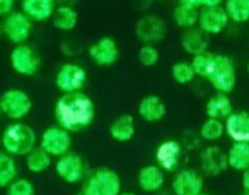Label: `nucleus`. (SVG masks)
<instances>
[{"instance_id": "1", "label": "nucleus", "mask_w": 249, "mask_h": 195, "mask_svg": "<svg viewBox=\"0 0 249 195\" xmlns=\"http://www.w3.org/2000/svg\"><path fill=\"white\" fill-rule=\"evenodd\" d=\"M55 118L58 127L67 132H80L87 129L96 118V106L94 101L82 91L65 93L55 105Z\"/></svg>"}, {"instance_id": "2", "label": "nucleus", "mask_w": 249, "mask_h": 195, "mask_svg": "<svg viewBox=\"0 0 249 195\" xmlns=\"http://www.w3.org/2000/svg\"><path fill=\"white\" fill-rule=\"evenodd\" d=\"M0 144L11 156H28L36 147V134L29 125L16 122L4 130Z\"/></svg>"}, {"instance_id": "3", "label": "nucleus", "mask_w": 249, "mask_h": 195, "mask_svg": "<svg viewBox=\"0 0 249 195\" xmlns=\"http://www.w3.org/2000/svg\"><path fill=\"white\" fill-rule=\"evenodd\" d=\"M82 192L86 195H120V175L109 168H97L89 175Z\"/></svg>"}, {"instance_id": "4", "label": "nucleus", "mask_w": 249, "mask_h": 195, "mask_svg": "<svg viewBox=\"0 0 249 195\" xmlns=\"http://www.w3.org/2000/svg\"><path fill=\"white\" fill-rule=\"evenodd\" d=\"M33 108V101L28 93L21 89H9L0 96V112L11 120H22L29 115Z\"/></svg>"}, {"instance_id": "5", "label": "nucleus", "mask_w": 249, "mask_h": 195, "mask_svg": "<svg viewBox=\"0 0 249 195\" xmlns=\"http://www.w3.org/2000/svg\"><path fill=\"white\" fill-rule=\"evenodd\" d=\"M208 80L212 82L213 89L217 93H225L229 94L235 86V67L234 62L231 60V57L225 55H217L215 60V67L212 70Z\"/></svg>"}, {"instance_id": "6", "label": "nucleus", "mask_w": 249, "mask_h": 195, "mask_svg": "<svg viewBox=\"0 0 249 195\" xmlns=\"http://www.w3.org/2000/svg\"><path fill=\"white\" fill-rule=\"evenodd\" d=\"M2 31L14 45H24L33 33V21L24 12H11L5 18Z\"/></svg>"}, {"instance_id": "7", "label": "nucleus", "mask_w": 249, "mask_h": 195, "mask_svg": "<svg viewBox=\"0 0 249 195\" xmlns=\"http://www.w3.org/2000/svg\"><path fill=\"white\" fill-rule=\"evenodd\" d=\"M86 80H87L86 69L77 65V63H63L55 77L56 87L63 94L82 91V87L86 86Z\"/></svg>"}, {"instance_id": "8", "label": "nucleus", "mask_w": 249, "mask_h": 195, "mask_svg": "<svg viewBox=\"0 0 249 195\" xmlns=\"http://www.w3.org/2000/svg\"><path fill=\"white\" fill-rule=\"evenodd\" d=\"M11 65L18 74L31 77L39 70L41 60H39L38 53L24 43V45H16L11 52Z\"/></svg>"}, {"instance_id": "9", "label": "nucleus", "mask_w": 249, "mask_h": 195, "mask_svg": "<svg viewBox=\"0 0 249 195\" xmlns=\"http://www.w3.org/2000/svg\"><path fill=\"white\" fill-rule=\"evenodd\" d=\"M135 35L145 45H156V43H160L166 38L167 26L160 18L149 14L139 19V22L135 26Z\"/></svg>"}, {"instance_id": "10", "label": "nucleus", "mask_w": 249, "mask_h": 195, "mask_svg": "<svg viewBox=\"0 0 249 195\" xmlns=\"http://www.w3.org/2000/svg\"><path fill=\"white\" fill-rule=\"evenodd\" d=\"M39 147L45 149L52 157H60L70 153L72 137H70V132H67L62 127H50L43 132Z\"/></svg>"}, {"instance_id": "11", "label": "nucleus", "mask_w": 249, "mask_h": 195, "mask_svg": "<svg viewBox=\"0 0 249 195\" xmlns=\"http://www.w3.org/2000/svg\"><path fill=\"white\" fill-rule=\"evenodd\" d=\"M55 170H56V175H58L65 183L73 185V183H79L80 180H84L86 163H84V159L79 154L67 153L56 159Z\"/></svg>"}, {"instance_id": "12", "label": "nucleus", "mask_w": 249, "mask_h": 195, "mask_svg": "<svg viewBox=\"0 0 249 195\" xmlns=\"http://www.w3.org/2000/svg\"><path fill=\"white\" fill-rule=\"evenodd\" d=\"M89 57L96 65L99 67H109L118 62L120 58V50L111 36H104V38L97 39L94 45L89 46Z\"/></svg>"}, {"instance_id": "13", "label": "nucleus", "mask_w": 249, "mask_h": 195, "mask_svg": "<svg viewBox=\"0 0 249 195\" xmlns=\"http://www.w3.org/2000/svg\"><path fill=\"white\" fill-rule=\"evenodd\" d=\"M229 22V16L222 7H203L198 18V28L205 31L208 36L218 35L225 29Z\"/></svg>"}, {"instance_id": "14", "label": "nucleus", "mask_w": 249, "mask_h": 195, "mask_svg": "<svg viewBox=\"0 0 249 195\" xmlns=\"http://www.w3.org/2000/svg\"><path fill=\"white\" fill-rule=\"evenodd\" d=\"M200 164L205 175H208V176H218V175L224 173L229 168L227 154H224V151L220 147L210 146L201 151Z\"/></svg>"}, {"instance_id": "15", "label": "nucleus", "mask_w": 249, "mask_h": 195, "mask_svg": "<svg viewBox=\"0 0 249 195\" xmlns=\"http://www.w3.org/2000/svg\"><path fill=\"white\" fill-rule=\"evenodd\" d=\"M203 190V176L195 170H181L173 180L176 195H198Z\"/></svg>"}, {"instance_id": "16", "label": "nucleus", "mask_w": 249, "mask_h": 195, "mask_svg": "<svg viewBox=\"0 0 249 195\" xmlns=\"http://www.w3.org/2000/svg\"><path fill=\"white\" fill-rule=\"evenodd\" d=\"M183 147L178 140H164L156 149V161L157 166L162 168L164 171H174L179 166Z\"/></svg>"}, {"instance_id": "17", "label": "nucleus", "mask_w": 249, "mask_h": 195, "mask_svg": "<svg viewBox=\"0 0 249 195\" xmlns=\"http://www.w3.org/2000/svg\"><path fill=\"white\" fill-rule=\"evenodd\" d=\"M225 132L234 142H249V113L232 112L225 120Z\"/></svg>"}, {"instance_id": "18", "label": "nucleus", "mask_w": 249, "mask_h": 195, "mask_svg": "<svg viewBox=\"0 0 249 195\" xmlns=\"http://www.w3.org/2000/svg\"><path fill=\"white\" fill-rule=\"evenodd\" d=\"M55 0H22V12L33 22H45L53 18Z\"/></svg>"}, {"instance_id": "19", "label": "nucleus", "mask_w": 249, "mask_h": 195, "mask_svg": "<svg viewBox=\"0 0 249 195\" xmlns=\"http://www.w3.org/2000/svg\"><path fill=\"white\" fill-rule=\"evenodd\" d=\"M181 46L190 55H200L203 52H208V35L201 31L200 28H188L181 35Z\"/></svg>"}, {"instance_id": "20", "label": "nucleus", "mask_w": 249, "mask_h": 195, "mask_svg": "<svg viewBox=\"0 0 249 195\" xmlns=\"http://www.w3.org/2000/svg\"><path fill=\"white\" fill-rule=\"evenodd\" d=\"M166 103L159 96H156V94L145 96L139 105V115L142 117V120L150 123L162 120L166 117Z\"/></svg>"}, {"instance_id": "21", "label": "nucleus", "mask_w": 249, "mask_h": 195, "mask_svg": "<svg viewBox=\"0 0 249 195\" xmlns=\"http://www.w3.org/2000/svg\"><path fill=\"white\" fill-rule=\"evenodd\" d=\"M164 181H166L164 170L159 166H150L149 164V166H143L139 171V187L143 192H149V194L159 192L164 187Z\"/></svg>"}, {"instance_id": "22", "label": "nucleus", "mask_w": 249, "mask_h": 195, "mask_svg": "<svg viewBox=\"0 0 249 195\" xmlns=\"http://www.w3.org/2000/svg\"><path fill=\"white\" fill-rule=\"evenodd\" d=\"M109 136L116 142H128L135 136V120L132 115H120L118 118L113 120L109 127Z\"/></svg>"}, {"instance_id": "23", "label": "nucleus", "mask_w": 249, "mask_h": 195, "mask_svg": "<svg viewBox=\"0 0 249 195\" xmlns=\"http://www.w3.org/2000/svg\"><path fill=\"white\" fill-rule=\"evenodd\" d=\"M205 112H207L208 118L227 120V117H231L232 113V103L225 93H217L207 101Z\"/></svg>"}, {"instance_id": "24", "label": "nucleus", "mask_w": 249, "mask_h": 195, "mask_svg": "<svg viewBox=\"0 0 249 195\" xmlns=\"http://www.w3.org/2000/svg\"><path fill=\"white\" fill-rule=\"evenodd\" d=\"M229 168L235 171L249 170V142H234L227 153Z\"/></svg>"}, {"instance_id": "25", "label": "nucleus", "mask_w": 249, "mask_h": 195, "mask_svg": "<svg viewBox=\"0 0 249 195\" xmlns=\"http://www.w3.org/2000/svg\"><path fill=\"white\" fill-rule=\"evenodd\" d=\"M53 26L60 31H72L79 21V14L70 5H60L53 12Z\"/></svg>"}, {"instance_id": "26", "label": "nucleus", "mask_w": 249, "mask_h": 195, "mask_svg": "<svg viewBox=\"0 0 249 195\" xmlns=\"http://www.w3.org/2000/svg\"><path fill=\"white\" fill-rule=\"evenodd\" d=\"M18 176V163L14 156L0 151V188H7Z\"/></svg>"}, {"instance_id": "27", "label": "nucleus", "mask_w": 249, "mask_h": 195, "mask_svg": "<svg viewBox=\"0 0 249 195\" xmlns=\"http://www.w3.org/2000/svg\"><path fill=\"white\" fill-rule=\"evenodd\" d=\"M174 22H176L179 28L188 29V28H195L198 24V18H200V11L193 5H186V4H179L173 12Z\"/></svg>"}, {"instance_id": "28", "label": "nucleus", "mask_w": 249, "mask_h": 195, "mask_svg": "<svg viewBox=\"0 0 249 195\" xmlns=\"http://www.w3.org/2000/svg\"><path fill=\"white\" fill-rule=\"evenodd\" d=\"M26 166L31 173H45L52 166V156L41 147H35L31 153L26 156Z\"/></svg>"}, {"instance_id": "29", "label": "nucleus", "mask_w": 249, "mask_h": 195, "mask_svg": "<svg viewBox=\"0 0 249 195\" xmlns=\"http://www.w3.org/2000/svg\"><path fill=\"white\" fill-rule=\"evenodd\" d=\"M215 60H217V53L203 52V53H200V55H195L193 60H191V65H193L195 74L208 79L212 70H213V67H215Z\"/></svg>"}, {"instance_id": "30", "label": "nucleus", "mask_w": 249, "mask_h": 195, "mask_svg": "<svg viewBox=\"0 0 249 195\" xmlns=\"http://www.w3.org/2000/svg\"><path fill=\"white\" fill-rule=\"evenodd\" d=\"M225 12H227L229 19L234 22L249 21V0H227Z\"/></svg>"}, {"instance_id": "31", "label": "nucleus", "mask_w": 249, "mask_h": 195, "mask_svg": "<svg viewBox=\"0 0 249 195\" xmlns=\"http://www.w3.org/2000/svg\"><path fill=\"white\" fill-rule=\"evenodd\" d=\"M224 132H225V123H222V120L217 118H207L200 129V136L205 140H208V142L218 140L224 136Z\"/></svg>"}, {"instance_id": "32", "label": "nucleus", "mask_w": 249, "mask_h": 195, "mask_svg": "<svg viewBox=\"0 0 249 195\" xmlns=\"http://www.w3.org/2000/svg\"><path fill=\"white\" fill-rule=\"evenodd\" d=\"M171 74H173V79L176 80L178 84H190L191 80L195 79V70H193V65L188 62H178L173 65L171 69Z\"/></svg>"}, {"instance_id": "33", "label": "nucleus", "mask_w": 249, "mask_h": 195, "mask_svg": "<svg viewBox=\"0 0 249 195\" xmlns=\"http://www.w3.org/2000/svg\"><path fill=\"white\" fill-rule=\"evenodd\" d=\"M5 195H36V190H35V185L29 180L19 178V180H14L9 185Z\"/></svg>"}, {"instance_id": "34", "label": "nucleus", "mask_w": 249, "mask_h": 195, "mask_svg": "<svg viewBox=\"0 0 249 195\" xmlns=\"http://www.w3.org/2000/svg\"><path fill=\"white\" fill-rule=\"evenodd\" d=\"M139 62L143 67H154L159 62V50L156 48V45H143L139 50Z\"/></svg>"}, {"instance_id": "35", "label": "nucleus", "mask_w": 249, "mask_h": 195, "mask_svg": "<svg viewBox=\"0 0 249 195\" xmlns=\"http://www.w3.org/2000/svg\"><path fill=\"white\" fill-rule=\"evenodd\" d=\"M11 12H14V0H0V16L7 18Z\"/></svg>"}, {"instance_id": "36", "label": "nucleus", "mask_w": 249, "mask_h": 195, "mask_svg": "<svg viewBox=\"0 0 249 195\" xmlns=\"http://www.w3.org/2000/svg\"><path fill=\"white\" fill-rule=\"evenodd\" d=\"M224 0H201V7H220Z\"/></svg>"}, {"instance_id": "37", "label": "nucleus", "mask_w": 249, "mask_h": 195, "mask_svg": "<svg viewBox=\"0 0 249 195\" xmlns=\"http://www.w3.org/2000/svg\"><path fill=\"white\" fill-rule=\"evenodd\" d=\"M242 187H244V190L249 194V170H246L244 173H242Z\"/></svg>"}, {"instance_id": "38", "label": "nucleus", "mask_w": 249, "mask_h": 195, "mask_svg": "<svg viewBox=\"0 0 249 195\" xmlns=\"http://www.w3.org/2000/svg\"><path fill=\"white\" fill-rule=\"evenodd\" d=\"M181 4H186V5H193V7H201V0H179Z\"/></svg>"}, {"instance_id": "39", "label": "nucleus", "mask_w": 249, "mask_h": 195, "mask_svg": "<svg viewBox=\"0 0 249 195\" xmlns=\"http://www.w3.org/2000/svg\"><path fill=\"white\" fill-rule=\"evenodd\" d=\"M120 195H135V194H132V192H124V194H120Z\"/></svg>"}, {"instance_id": "40", "label": "nucleus", "mask_w": 249, "mask_h": 195, "mask_svg": "<svg viewBox=\"0 0 249 195\" xmlns=\"http://www.w3.org/2000/svg\"><path fill=\"white\" fill-rule=\"evenodd\" d=\"M242 195H249V194H248V192H244V194H242Z\"/></svg>"}, {"instance_id": "41", "label": "nucleus", "mask_w": 249, "mask_h": 195, "mask_svg": "<svg viewBox=\"0 0 249 195\" xmlns=\"http://www.w3.org/2000/svg\"><path fill=\"white\" fill-rule=\"evenodd\" d=\"M79 195H86V194H84V192H80V194Z\"/></svg>"}, {"instance_id": "42", "label": "nucleus", "mask_w": 249, "mask_h": 195, "mask_svg": "<svg viewBox=\"0 0 249 195\" xmlns=\"http://www.w3.org/2000/svg\"><path fill=\"white\" fill-rule=\"evenodd\" d=\"M248 72H249V63H248Z\"/></svg>"}, {"instance_id": "43", "label": "nucleus", "mask_w": 249, "mask_h": 195, "mask_svg": "<svg viewBox=\"0 0 249 195\" xmlns=\"http://www.w3.org/2000/svg\"><path fill=\"white\" fill-rule=\"evenodd\" d=\"M0 35H2V29H0Z\"/></svg>"}, {"instance_id": "44", "label": "nucleus", "mask_w": 249, "mask_h": 195, "mask_svg": "<svg viewBox=\"0 0 249 195\" xmlns=\"http://www.w3.org/2000/svg\"><path fill=\"white\" fill-rule=\"evenodd\" d=\"M198 195H203V194H198Z\"/></svg>"}, {"instance_id": "45", "label": "nucleus", "mask_w": 249, "mask_h": 195, "mask_svg": "<svg viewBox=\"0 0 249 195\" xmlns=\"http://www.w3.org/2000/svg\"><path fill=\"white\" fill-rule=\"evenodd\" d=\"M0 113H2V112H0Z\"/></svg>"}]
</instances>
